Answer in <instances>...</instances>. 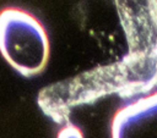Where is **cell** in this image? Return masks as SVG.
I'll list each match as a JSON object with an SVG mask.
<instances>
[{"label":"cell","instance_id":"1","mask_svg":"<svg viewBox=\"0 0 157 138\" xmlns=\"http://www.w3.org/2000/svg\"><path fill=\"white\" fill-rule=\"evenodd\" d=\"M0 53L22 76L42 72L49 57V39L40 21L20 7L0 10Z\"/></svg>","mask_w":157,"mask_h":138},{"label":"cell","instance_id":"2","mask_svg":"<svg viewBox=\"0 0 157 138\" xmlns=\"http://www.w3.org/2000/svg\"><path fill=\"white\" fill-rule=\"evenodd\" d=\"M58 138H83V134L78 127L67 122L58 133Z\"/></svg>","mask_w":157,"mask_h":138}]
</instances>
